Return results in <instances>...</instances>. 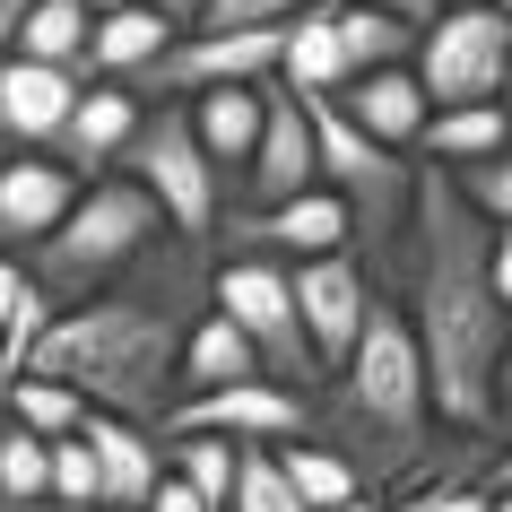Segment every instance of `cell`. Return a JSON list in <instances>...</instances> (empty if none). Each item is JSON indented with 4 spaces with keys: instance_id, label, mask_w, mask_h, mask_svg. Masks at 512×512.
Wrapping results in <instances>:
<instances>
[{
    "instance_id": "obj_41",
    "label": "cell",
    "mask_w": 512,
    "mask_h": 512,
    "mask_svg": "<svg viewBox=\"0 0 512 512\" xmlns=\"http://www.w3.org/2000/svg\"><path fill=\"white\" fill-rule=\"evenodd\" d=\"M53 512H105V504H53Z\"/></svg>"
},
{
    "instance_id": "obj_24",
    "label": "cell",
    "mask_w": 512,
    "mask_h": 512,
    "mask_svg": "<svg viewBox=\"0 0 512 512\" xmlns=\"http://www.w3.org/2000/svg\"><path fill=\"white\" fill-rule=\"evenodd\" d=\"M0 417L27 426V434H44V443H61V434L87 426V400L70 391V382H53V374H18L9 391H0Z\"/></svg>"
},
{
    "instance_id": "obj_8",
    "label": "cell",
    "mask_w": 512,
    "mask_h": 512,
    "mask_svg": "<svg viewBox=\"0 0 512 512\" xmlns=\"http://www.w3.org/2000/svg\"><path fill=\"white\" fill-rule=\"evenodd\" d=\"M157 434H226V443H296L313 434V400L287 391L270 374H243V382H217V391H183L165 408Z\"/></svg>"
},
{
    "instance_id": "obj_27",
    "label": "cell",
    "mask_w": 512,
    "mask_h": 512,
    "mask_svg": "<svg viewBox=\"0 0 512 512\" xmlns=\"http://www.w3.org/2000/svg\"><path fill=\"white\" fill-rule=\"evenodd\" d=\"M460 183V200L486 217V226H512V139L495 148V157H478V165H443Z\"/></svg>"
},
{
    "instance_id": "obj_9",
    "label": "cell",
    "mask_w": 512,
    "mask_h": 512,
    "mask_svg": "<svg viewBox=\"0 0 512 512\" xmlns=\"http://www.w3.org/2000/svg\"><path fill=\"white\" fill-rule=\"evenodd\" d=\"M287 278H296V313H304V339H313V356H322V374L339 365V356L356 348V330H365V313H374V270L356 261V252H313V261H287Z\"/></svg>"
},
{
    "instance_id": "obj_44",
    "label": "cell",
    "mask_w": 512,
    "mask_h": 512,
    "mask_svg": "<svg viewBox=\"0 0 512 512\" xmlns=\"http://www.w3.org/2000/svg\"><path fill=\"white\" fill-rule=\"evenodd\" d=\"M0 157H9V139H0Z\"/></svg>"
},
{
    "instance_id": "obj_1",
    "label": "cell",
    "mask_w": 512,
    "mask_h": 512,
    "mask_svg": "<svg viewBox=\"0 0 512 512\" xmlns=\"http://www.w3.org/2000/svg\"><path fill=\"white\" fill-rule=\"evenodd\" d=\"M209 270L217 252L191 235H165L157 252H139L131 270L96 287V296L61 304L44 339L27 348V374L70 382L87 408L105 417H139L165 426V408L183 400V339L209 313Z\"/></svg>"
},
{
    "instance_id": "obj_39",
    "label": "cell",
    "mask_w": 512,
    "mask_h": 512,
    "mask_svg": "<svg viewBox=\"0 0 512 512\" xmlns=\"http://www.w3.org/2000/svg\"><path fill=\"white\" fill-rule=\"evenodd\" d=\"M486 512H512V495H504V486H486Z\"/></svg>"
},
{
    "instance_id": "obj_38",
    "label": "cell",
    "mask_w": 512,
    "mask_h": 512,
    "mask_svg": "<svg viewBox=\"0 0 512 512\" xmlns=\"http://www.w3.org/2000/svg\"><path fill=\"white\" fill-rule=\"evenodd\" d=\"M165 18H174V27H191V18H200V0H157Z\"/></svg>"
},
{
    "instance_id": "obj_23",
    "label": "cell",
    "mask_w": 512,
    "mask_h": 512,
    "mask_svg": "<svg viewBox=\"0 0 512 512\" xmlns=\"http://www.w3.org/2000/svg\"><path fill=\"white\" fill-rule=\"evenodd\" d=\"M330 9H339V53H348V79H356V70H382V61H408V53H417V18L356 9V0H330Z\"/></svg>"
},
{
    "instance_id": "obj_16",
    "label": "cell",
    "mask_w": 512,
    "mask_h": 512,
    "mask_svg": "<svg viewBox=\"0 0 512 512\" xmlns=\"http://www.w3.org/2000/svg\"><path fill=\"white\" fill-rule=\"evenodd\" d=\"M261 105H270V79L261 87H209V96H191V139L209 148V165L226 174V200L243 191V165H252V139H261Z\"/></svg>"
},
{
    "instance_id": "obj_17",
    "label": "cell",
    "mask_w": 512,
    "mask_h": 512,
    "mask_svg": "<svg viewBox=\"0 0 512 512\" xmlns=\"http://www.w3.org/2000/svg\"><path fill=\"white\" fill-rule=\"evenodd\" d=\"M174 18H165L157 0H122V9H96V35H87V79H113V87H131L148 61L174 44Z\"/></svg>"
},
{
    "instance_id": "obj_37",
    "label": "cell",
    "mask_w": 512,
    "mask_h": 512,
    "mask_svg": "<svg viewBox=\"0 0 512 512\" xmlns=\"http://www.w3.org/2000/svg\"><path fill=\"white\" fill-rule=\"evenodd\" d=\"M330 512H382V486H356L348 504H330Z\"/></svg>"
},
{
    "instance_id": "obj_4",
    "label": "cell",
    "mask_w": 512,
    "mask_h": 512,
    "mask_svg": "<svg viewBox=\"0 0 512 512\" xmlns=\"http://www.w3.org/2000/svg\"><path fill=\"white\" fill-rule=\"evenodd\" d=\"M157 243H165L157 200H148L131 174H96V183H79V200L61 209L53 235L27 243V278L53 304H79V296H96V287H113V278L131 270L139 252H157Z\"/></svg>"
},
{
    "instance_id": "obj_20",
    "label": "cell",
    "mask_w": 512,
    "mask_h": 512,
    "mask_svg": "<svg viewBox=\"0 0 512 512\" xmlns=\"http://www.w3.org/2000/svg\"><path fill=\"white\" fill-rule=\"evenodd\" d=\"M87 35H96V9H87V0H27L9 53L53 61V70H79V79H87Z\"/></svg>"
},
{
    "instance_id": "obj_43",
    "label": "cell",
    "mask_w": 512,
    "mask_h": 512,
    "mask_svg": "<svg viewBox=\"0 0 512 512\" xmlns=\"http://www.w3.org/2000/svg\"><path fill=\"white\" fill-rule=\"evenodd\" d=\"M495 9H504V18H512V0H495Z\"/></svg>"
},
{
    "instance_id": "obj_15",
    "label": "cell",
    "mask_w": 512,
    "mask_h": 512,
    "mask_svg": "<svg viewBox=\"0 0 512 512\" xmlns=\"http://www.w3.org/2000/svg\"><path fill=\"white\" fill-rule=\"evenodd\" d=\"M339 113H348L356 131H374L382 148H408L417 157V131H426V87H417V70L408 61H382V70H356L348 87H339Z\"/></svg>"
},
{
    "instance_id": "obj_14",
    "label": "cell",
    "mask_w": 512,
    "mask_h": 512,
    "mask_svg": "<svg viewBox=\"0 0 512 512\" xmlns=\"http://www.w3.org/2000/svg\"><path fill=\"white\" fill-rule=\"evenodd\" d=\"M79 70H53V61H27V53H0V139L9 148H53L61 113L79 105Z\"/></svg>"
},
{
    "instance_id": "obj_19",
    "label": "cell",
    "mask_w": 512,
    "mask_h": 512,
    "mask_svg": "<svg viewBox=\"0 0 512 512\" xmlns=\"http://www.w3.org/2000/svg\"><path fill=\"white\" fill-rule=\"evenodd\" d=\"M512 139V113L486 96V105H434L426 113V131H417V157L426 165H478V157H495Z\"/></svg>"
},
{
    "instance_id": "obj_32",
    "label": "cell",
    "mask_w": 512,
    "mask_h": 512,
    "mask_svg": "<svg viewBox=\"0 0 512 512\" xmlns=\"http://www.w3.org/2000/svg\"><path fill=\"white\" fill-rule=\"evenodd\" d=\"M486 270H495V296L512 304V226H495V243H486Z\"/></svg>"
},
{
    "instance_id": "obj_11",
    "label": "cell",
    "mask_w": 512,
    "mask_h": 512,
    "mask_svg": "<svg viewBox=\"0 0 512 512\" xmlns=\"http://www.w3.org/2000/svg\"><path fill=\"white\" fill-rule=\"evenodd\" d=\"M70 200H79V174L53 148H9L0 157V252H27L35 235H53Z\"/></svg>"
},
{
    "instance_id": "obj_33",
    "label": "cell",
    "mask_w": 512,
    "mask_h": 512,
    "mask_svg": "<svg viewBox=\"0 0 512 512\" xmlns=\"http://www.w3.org/2000/svg\"><path fill=\"white\" fill-rule=\"evenodd\" d=\"M495 434H512V339L495 356Z\"/></svg>"
},
{
    "instance_id": "obj_26",
    "label": "cell",
    "mask_w": 512,
    "mask_h": 512,
    "mask_svg": "<svg viewBox=\"0 0 512 512\" xmlns=\"http://www.w3.org/2000/svg\"><path fill=\"white\" fill-rule=\"evenodd\" d=\"M226 512H304V495L287 486V469H278V452H270V443H243Z\"/></svg>"
},
{
    "instance_id": "obj_21",
    "label": "cell",
    "mask_w": 512,
    "mask_h": 512,
    "mask_svg": "<svg viewBox=\"0 0 512 512\" xmlns=\"http://www.w3.org/2000/svg\"><path fill=\"white\" fill-rule=\"evenodd\" d=\"M278 452V469H287V486L304 495V512H330V504H348L356 486V460L339 452V443H322V434H296V443H270Z\"/></svg>"
},
{
    "instance_id": "obj_3",
    "label": "cell",
    "mask_w": 512,
    "mask_h": 512,
    "mask_svg": "<svg viewBox=\"0 0 512 512\" xmlns=\"http://www.w3.org/2000/svg\"><path fill=\"white\" fill-rule=\"evenodd\" d=\"M313 434L339 443L356 460V478L365 486H391L417 478L426 452L443 443L434 426V391H426V356H417V330H408L400 296L382 287L365 330H356V348L330 365V382L313 391Z\"/></svg>"
},
{
    "instance_id": "obj_31",
    "label": "cell",
    "mask_w": 512,
    "mask_h": 512,
    "mask_svg": "<svg viewBox=\"0 0 512 512\" xmlns=\"http://www.w3.org/2000/svg\"><path fill=\"white\" fill-rule=\"evenodd\" d=\"M139 512H217V504H200V495H191V486L174 478V469H165V478H157V495H148Z\"/></svg>"
},
{
    "instance_id": "obj_18",
    "label": "cell",
    "mask_w": 512,
    "mask_h": 512,
    "mask_svg": "<svg viewBox=\"0 0 512 512\" xmlns=\"http://www.w3.org/2000/svg\"><path fill=\"white\" fill-rule=\"evenodd\" d=\"M278 87H296V96H339V87H348L339 9H330V0H304L296 18L278 27Z\"/></svg>"
},
{
    "instance_id": "obj_7",
    "label": "cell",
    "mask_w": 512,
    "mask_h": 512,
    "mask_svg": "<svg viewBox=\"0 0 512 512\" xmlns=\"http://www.w3.org/2000/svg\"><path fill=\"white\" fill-rule=\"evenodd\" d=\"M504 61H512V18L495 0H443L426 27H417V87L426 105H486L504 87Z\"/></svg>"
},
{
    "instance_id": "obj_22",
    "label": "cell",
    "mask_w": 512,
    "mask_h": 512,
    "mask_svg": "<svg viewBox=\"0 0 512 512\" xmlns=\"http://www.w3.org/2000/svg\"><path fill=\"white\" fill-rule=\"evenodd\" d=\"M243 374H261V356H252V339H243L226 313H200L183 339V391H217V382H243Z\"/></svg>"
},
{
    "instance_id": "obj_6",
    "label": "cell",
    "mask_w": 512,
    "mask_h": 512,
    "mask_svg": "<svg viewBox=\"0 0 512 512\" xmlns=\"http://www.w3.org/2000/svg\"><path fill=\"white\" fill-rule=\"evenodd\" d=\"M113 174H131V183L157 200L165 235H191V243H217V217L235 209V200H226V174H217L209 148L191 139L183 105H148L139 113V131H131V148H122Z\"/></svg>"
},
{
    "instance_id": "obj_2",
    "label": "cell",
    "mask_w": 512,
    "mask_h": 512,
    "mask_svg": "<svg viewBox=\"0 0 512 512\" xmlns=\"http://www.w3.org/2000/svg\"><path fill=\"white\" fill-rule=\"evenodd\" d=\"M486 243H495V226L460 200V183L443 165L417 157V200H408L391 296H400L408 330H417L443 434H495V356L512 339V304L495 296Z\"/></svg>"
},
{
    "instance_id": "obj_30",
    "label": "cell",
    "mask_w": 512,
    "mask_h": 512,
    "mask_svg": "<svg viewBox=\"0 0 512 512\" xmlns=\"http://www.w3.org/2000/svg\"><path fill=\"white\" fill-rule=\"evenodd\" d=\"M27 296V252H0V339H9V313Z\"/></svg>"
},
{
    "instance_id": "obj_35",
    "label": "cell",
    "mask_w": 512,
    "mask_h": 512,
    "mask_svg": "<svg viewBox=\"0 0 512 512\" xmlns=\"http://www.w3.org/2000/svg\"><path fill=\"white\" fill-rule=\"evenodd\" d=\"M486 486H504V495H512V434H495V460H486Z\"/></svg>"
},
{
    "instance_id": "obj_36",
    "label": "cell",
    "mask_w": 512,
    "mask_h": 512,
    "mask_svg": "<svg viewBox=\"0 0 512 512\" xmlns=\"http://www.w3.org/2000/svg\"><path fill=\"white\" fill-rule=\"evenodd\" d=\"M18 18H27V0H0V53L18 44Z\"/></svg>"
},
{
    "instance_id": "obj_28",
    "label": "cell",
    "mask_w": 512,
    "mask_h": 512,
    "mask_svg": "<svg viewBox=\"0 0 512 512\" xmlns=\"http://www.w3.org/2000/svg\"><path fill=\"white\" fill-rule=\"evenodd\" d=\"M53 504H96V452H87V434H61L53 443Z\"/></svg>"
},
{
    "instance_id": "obj_29",
    "label": "cell",
    "mask_w": 512,
    "mask_h": 512,
    "mask_svg": "<svg viewBox=\"0 0 512 512\" xmlns=\"http://www.w3.org/2000/svg\"><path fill=\"white\" fill-rule=\"evenodd\" d=\"M304 0H200L191 27H287Z\"/></svg>"
},
{
    "instance_id": "obj_13",
    "label": "cell",
    "mask_w": 512,
    "mask_h": 512,
    "mask_svg": "<svg viewBox=\"0 0 512 512\" xmlns=\"http://www.w3.org/2000/svg\"><path fill=\"white\" fill-rule=\"evenodd\" d=\"M139 96L131 87H113V79H87L79 87V105L61 113V131H53V157L79 174V183H96V174H113L122 165V148H131V131H139Z\"/></svg>"
},
{
    "instance_id": "obj_40",
    "label": "cell",
    "mask_w": 512,
    "mask_h": 512,
    "mask_svg": "<svg viewBox=\"0 0 512 512\" xmlns=\"http://www.w3.org/2000/svg\"><path fill=\"white\" fill-rule=\"evenodd\" d=\"M495 105H504V113H512V61H504V87H495Z\"/></svg>"
},
{
    "instance_id": "obj_10",
    "label": "cell",
    "mask_w": 512,
    "mask_h": 512,
    "mask_svg": "<svg viewBox=\"0 0 512 512\" xmlns=\"http://www.w3.org/2000/svg\"><path fill=\"white\" fill-rule=\"evenodd\" d=\"M313 183H322V174H313V122H304V96L270 79L261 139H252V165H243L235 209H278V200H296V191H313Z\"/></svg>"
},
{
    "instance_id": "obj_12",
    "label": "cell",
    "mask_w": 512,
    "mask_h": 512,
    "mask_svg": "<svg viewBox=\"0 0 512 512\" xmlns=\"http://www.w3.org/2000/svg\"><path fill=\"white\" fill-rule=\"evenodd\" d=\"M87 452H96V504L105 512H139L157 495L165 478V434L139 426V417H105V408H87Z\"/></svg>"
},
{
    "instance_id": "obj_42",
    "label": "cell",
    "mask_w": 512,
    "mask_h": 512,
    "mask_svg": "<svg viewBox=\"0 0 512 512\" xmlns=\"http://www.w3.org/2000/svg\"><path fill=\"white\" fill-rule=\"evenodd\" d=\"M87 9H122V0H87Z\"/></svg>"
},
{
    "instance_id": "obj_34",
    "label": "cell",
    "mask_w": 512,
    "mask_h": 512,
    "mask_svg": "<svg viewBox=\"0 0 512 512\" xmlns=\"http://www.w3.org/2000/svg\"><path fill=\"white\" fill-rule=\"evenodd\" d=\"M356 9H391V18H417V27H426L443 0H356Z\"/></svg>"
},
{
    "instance_id": "obj_5",
    "label": "cell",
    "mask_w": 512,
    "mask_h": 512,
    "mask_svg": "<svg viewBox=\"0 0 512 512\" xmlns=\"http://www.w3.org/2000/svg\"><path fill=\"white\" fill-rule=\"evenodd\" d=\"M209 304L226 313V322L252 339V356H261V374L287 382V391H322V356H313V339H304V313H296V278H287V261H270V252H217L209 270Z\"/></svg>"
},
{
    "instance_id": "obj_25",
    "label": "cell",
    "mask_w": 512,
    "mask_h": 512,
    "mask_svg": "<svg viewBox=\"0 0 512 512\" xmlns=\"http://www.w3.org/2000/svg\"><path fill=\"white\" fill-rule=\"evenodd\" d=\"M235 460L243 443H226V434H165V469L200 495V504L226 512V495H235Z\"/></svg>"
}]
</instances>
